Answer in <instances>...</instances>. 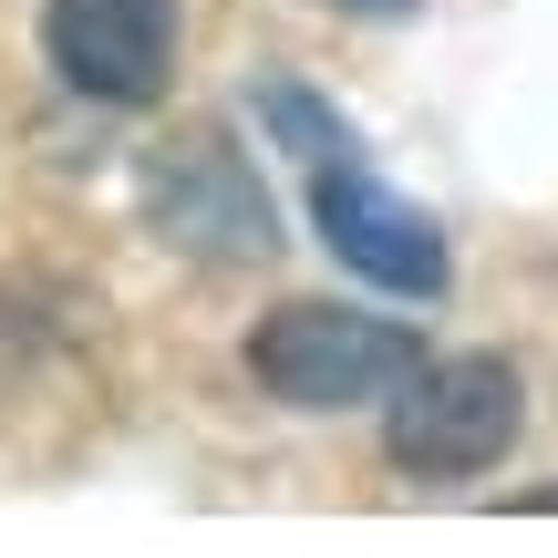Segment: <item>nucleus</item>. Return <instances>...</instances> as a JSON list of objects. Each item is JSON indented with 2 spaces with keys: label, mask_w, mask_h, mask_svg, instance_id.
Segmentation results:
<instances>
[{
  "label": "nucleus",
  "mask_w": 558,
  "mask_h": 558,
  "mask_svg": "<svg viewBox=\"0 0 558 558\" xmlns=\"http://www.w3.org/2000/svg\"><path fill=\"white\" fill-rule=\"evenodd\" d=\"M424 341L403 320L341 311V300H279L248 331V373L259 393H279L290 414H352V403H393L414 383Z\"/></svg>",
  "instance_id": "1"
},
{
  "label": "nucleus",
  "mask_w": 558,
  "mask_h": 558,
  "mask_svg": "<svg viewBox=\"0 0 558 558\" xmlns=\"http://www.w3.org/2000/svg\"><path fill=\"white\" fill-rule=\"evenodd\" d=\"M518 424H527L518 362L445 352V362H414V383L393 393V414H383V456H393L414 486H456V476H486V465L518 445Z\"/></svg>",
  "instance_id": "2"
},
{
  "label": "nucleus",
  "mask_w": 558,
  "mask_h": 558,
  "mask_svg": "<svg viewBox=\"0 0 558 558\" xmlns=\"http://www.w3.org/2000/svg\"><path fill=\"white\" fill-rule=\"evenodd\" d=\"M135 197H145V218H156V239L186 248V259H269V248H279L269 197H259V166L228 145V124L166 135L156 156H145Z\"/></svg>",
  "instance_id": "3"
},
{
  "label": "nucleus",
  "mask_w": 558,
  "mask_h": 558,
  "mask_svg": "<svg viewBox=\"0 0 558 558\" xmlns=\"http://www.w3.org/2000/svg\"><path fill=\"white\" fill-rule=\"evenodd\" d=\"M311 218H320V248H331L341 269H362L393 300H445V279H456L445 269V228L424 218V207H403L362 156L311 166Z\"/></svg>",
  "instance_id": "4"
},
{
  "label": "nucleus",
  "mask_w": 558,
  "mask_h": 558,
  "mask_svg": "<svg viewBox=\"0 0 558 558\" xmlns=\"http://www.w3.org/2000/svg\"><path fill=\"white\" fill-rule=\"evenodd\" d=\"M41 52L94 104H156L177 73V0H41Z\"/></svg>",
  "instance_id": "5"
},
{
  "label": "nucleus",
  "mask_w": 558,
  "mask_h": 558,
  "mask_svg": "<svg viewBox=\"0 0 558 558\" xmlns=\"http://www.w3.org/2000/svg\"><path fill=\"white\" fill-rule=\"evenodd\" d=\"M259 124L290 145L300 166H341V156H362V145H352V124H341L331 104L311 94V83H290V73H269V83H259Z\"/></svg>",
  "instance_id": "6"
},
{
  "label": "nucleus",
  "mask_w": 558,
  "mask_h": 558,
  "mask_svg": "<svg viewBox=\"0 0 558 558\" xmlns=\"http://www.w3.org/2000/svg\"><path fill=\"white\" fill-rule=\"evenodd\" d=\"M341 11H362V21H403L414 0H341Z\"/></svg>",
  "instance_id": "7"
}]
</instances>
